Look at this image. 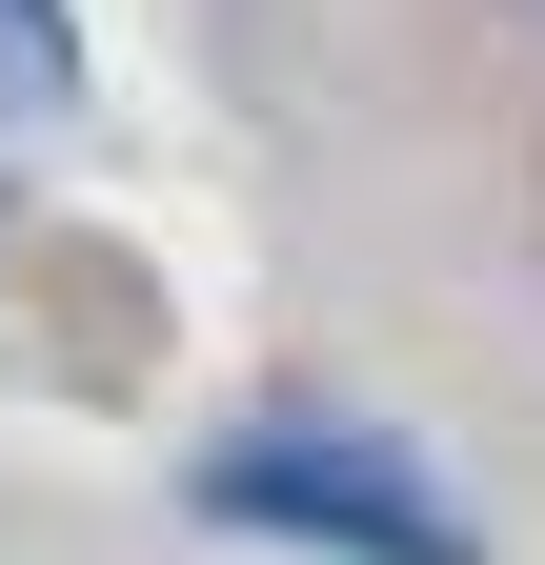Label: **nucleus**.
Instances as JSON below:
<instances>
[{"mask_svg": "<svg viewBox=\"0 0 545 565\" xmlns=\"http://www.w3.org/2000/svg\"><path fill=\"white\" fill-rule=\"evenodd\" d=\"M202 505H223V525H303V545H364V565H464V525L384 445H223Z\"/></svg>", "mask_w": 545, "mask_h": 565, "instance_id": "f257e3e1", "label": "nucleus"}, {"mask_svg": "<svg viewBox=\"0 0 545 565\" xmlns=\"http://www.w3.org/2000/svg\"><path fill=\"white\" fill-rule=\"evenodd\" d=\"M82 82V21H61V0H0V102H61Z\"/></svg>", "mask_w": 545, "mask_h": 565, "instance_id": "f03ea898", "label": "nucleus"}]
</instances>
